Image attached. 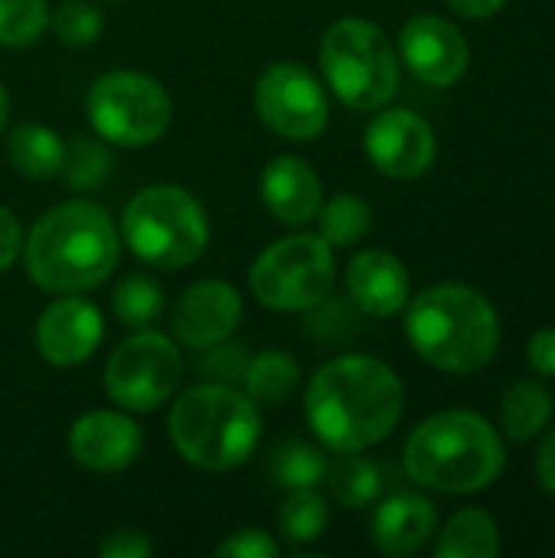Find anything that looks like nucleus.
<instances>
[{
  "instance_id": "f257e3e1",
  "label": "nucleus",
  "mask_w": 555,
  "mask_h": 558,
  "mask_svg": "<svg viewBox=\"0 0 555 558\" xmlns=\"http://www.w3.org/2000/svg\"><path fill=\"white\" fill-rule=\"evenodd\" d=\"M406 409L399 376L376 356L347 353L324 363L304 392L307 425L337 454L366 451L386 441Z\"/></svg>"
},
{
  "instance_id": "f03ea898",
  "label": "nucleus",
  "mask_w": 555,
  "mask_h": 558,
  "mask_svg": "<svg viewBox=\"0 0 555 558\" xmlns=\"http://www.w3.org/2000/svg\"><path fill=\"white\" fill-rule=\"evenodd\" d=\"M121 239L108 213L88 199H65L36 219L23 242V265L33 284L52 294H82L108 281Z\"/></svg>"
},
{
  "instance_id": "7ed1b4c3",
  "label": "nucleus",
  "mask_w": 555,
  "mask_h": 558,
  "mask_svg": "<svg viewBox=\"0 0 555 558\" xmlns=\"http://www.w3.org/2000/svg\"><path fill=\"white\" fill-rule=\"evenodd\" d=\"M406 337L429 366L451 376H471L497 356L500 320L478 288L445 281L412 298Z\"/></svg>"
},
{
  "instance_id": "20e7f679",
  "label": "nucleus",
  "mask_w": 555,
  "mask_h": 558,
  "mask_svg": "<svg viewBox=\"0 0 555 558\" xmlns=\"http://www.w3.org/2000/svg\"><path fill=\"white\" fill-rule=\"evenodd\" d=\"M402 464L406 474L429 490L478 494L500 477L507 451L484 415L448 409L415 425L402 448Z\"/></svg>"
},
{
  "instance_id": "39448f33",
  "label": "nucleus",
  "mask_w": 555,
  "mask_h": 558,
  "mask_svg": "<svg viewBox=\"0 0 555 558\" xmlns=\"http://www.w3.org/2000/svg\"><path fill=\"white\" fill-rule=\"evenodd\" d=\"M167 428L177 454L200 471H232L245 464L262 441L258 405L226 383L186 389L173 402Z\"/></svg>"
},
{
  "instance_id": "423d86ee",
  "label": "nucleus",
  "mask_w": 555,
  "mask_h": 558,
  "mask_svg": "<svg viewBox=\"0 0 555 558\" xmlns=\"http://www.w3.org/2000/svg\"><path fill=\"white\" fill-rule=\"evenodd\" d=\"M124 245L150 268L177 271L193 265L209 245V222L193 193L183 186L157 183L124 206Z\"/></svg>"
},
{
  "instance_id": "0eeeda50",
  "label": "nucleus",
  "mask_w": 555,
  "mask_h": 558,
  "mask_svg": "<svg viewBox=\"0 0 555 558\" xmlns=\"http://www.w3.org/2000/svg\"><path fill=\"white\" fill-rule=\"evenodd\" d=\"M321 72L353 111H379L399 92V52L370 20L343 16L321 39Z\"/></svg>"
},
{
  "instance_id": "6e6552de",
  "label": "nucleus",
  "mask_w": 555,
  "mask_h": 558,
  "mask_svg": "<svg viewBox=\"0 0 555 558\" xmlns=\"http://www.w3.org/2000/svg\"><path fill=\"white\" fill-rule=\"evenodd\" d=\"M334 278H337L334 245L321 235L298 232L278 239L255 258L249 271V288L262 307L281 314H301L321 307L330 298Z\"/></svg>"
},
{
  "instance_id": "1a4fd4ad",
  "label": "nucleus",
  "mask_w": 555,
  "mask_h": 558,
  "mask_svg": "<svg viewBox=\"0 0 555 558\" xmlns=\"http://www.w3.org/2000/svg\"><path fill=\"white\" fill-rule=\"evenodd\" d=\"M85 111L101 141L114 147H147L170 128L173 105L157 78L134 69H114L92 82Z\"/></svg>"
},
{
  "instance_id": "9d476101",
  "label": "nucleus",
  "mask_w": 555,
  "mask_h": 558,
  "mask_svg": "<svg viewBox=\"0 0 555 558\" xmlns=\"http://www.w3.org/2000/svg\"><path fill=\"white\" fill-rule=\"evenodd\" d=\"M183 379L180 347L157 330H134L105 363V392L128 412H154Z\"/></svg>"
},
{
  "instance_id": "9b49d317",
  "label": "nucleus",
  "mask_w": 555,
  "mask_h": 558,
  "mask_svg": "<svg viewBox=\"0 0 555 558\" xmlns=\"http://www.w3.org/2000/svg\"><path fill=\"white\" fill-rule=\"evenodd\" d=\"M255 111L265 128L288 141H314L330 121L327 92L301 62H275L255 82Z\"/></svg>"
},
{
  "instance_id": "f8f14e48",
  "label": "nucleus",
  "mask_w": 555,
  "mask_h": 558,
  "mask_svg": "<svg viewBox=\"0 0 555 558\" xmlns=\"http://www.w3.org/2000/svg\"><path fill=\"white\" fill-rule=\"evenodd\" d=\"M370 163L393 180H419L432 170L438 141L432 124L409 108H379L363 134Z\"/></svg>"
},
{
  "instance_id": "ddd939ff",
  "label": "nucleus",
  "mask_w": 555,
  "mask_h": 558,
  "mask_svg": "<svg viewBox=\"0 0 555 558\" xmlns=\"http://www.w3.org/2000/svg\"><path fill=\"white\" fill-rule=\"evenodd\" d=\"M399 62L432 88H451L461 82L471 62L461 29L435 13H419L399 29Z\"/></svg>"
},
{
  "instance_id": "4468645a",
  "label": "nucleus",
  "mask_w": 555,
  "mask_h": 558,
  "mask_svg": "<svg viewBox=\"0 0 555 558\" xmlns=\"http://www.w3.org/2000/svg\"><path fill=\"white\" fill-rule=\"evenodd\" d=\"M242 320V298L229 281L203 278L190 284L173 311H170V330L173 337L190 350H209L222 343Z\"/></svg>"
},
{
  "instance_id": "2eb2a0df",
  "label": "nucleus",
  "mask_w": 555,
  "mask_h": 558,
  "mask_svg": "<svg viewBox=\"0 0 555 558\" xmlns=\"http://www.w3.org/2000/svg\"><path fill=\"white\" fill-rule=\"evenodd\" d=\"M105 337L101 311L85 298H59L36 320V350L52 366L85 363Z\"/></svg>"
},
{
  "instance_id": "dca6fc26",
  "label": "nucleus",
  "mask_w": 555,
  "mask_h": 558,
  "mask_svg": "<svg viewBox=\"0 0 555 558\" xmlns=\"http://www.w3.org/2000/svg\"><path fill=\"white\" fill-rule=\"evenodd\" d=\"M141 445H144V435L134 425V418L121 412H105V409L75 418L69 432L72 461L95 474H114V471L131 468L141 454Z\"/></svg>"
},
{
  "instance_id": "f3484780",
  "label": "nucleus",
  "mask_w": 555,
  "mask_h": 558,
  "mask_svg": "<svg viewBox=\"0 0 555 558\" xmlns=\"http://www.w3.org/2000/svg\"><path fill=\"white\" fill-rule=\"evenodd\" d=\"M409 271L383 248H366L347 265V294L366 317H393L409 304Z\"/></svg>"
},
{
  "instance_id": "a211bd4d",
  "label": "nucleus",
  "mask_w": 555,
  "mask_h": 558,
  "mask_svg": "<svg viewBox=\"0 0 555 558\" xmlns=\"http://www.w3.org/2000/svg\"><path fill=\"white\" fill-rule=\"evenodd\" d=\"M258 193L272 219L281 226H304L317 216L324 203V183L317 170L301 157H275L258 180Z\"/></svg>"
},
{
  "instance_id": "6ab92c4d",
  "label": "nucleus",
  "mask_w": 555,
  "mask_h": 558,
  "mask_svg": "<svg viewBox=\"0 0 555 558\" xmlns=\"http://www.w3.org/2000/svg\"><path fill=\"white\" fill-rule=\"evenodd\" d=\"M438 533V510L419 494L386 497L370 523V539L383 556L409 558L422 553Z\"/></svg>"
},
{
  "instance_id": "aec40b11",
  "label": "nucleus",
  "mask_w": 555,
  "mask_h": 558,
  "mask_svg": "<svg viewBox=\"0 0 555 558\" xmlns=\"http://www.w3.org/2000/svg\"><path fill=\"white\" fill-rule=\"evenodd\" d=\"M7 157L20 177L43 183V180H52L62 173L65 144L56 131H49L43 124H20V128H13V134L7 141Z\"/></svg>"
},
{
  "instance_id": "412c9836",
  "label": "nucleus",
  "mask_w": 555,
  "mask_h": 558,
  "mask_svg": "<svg viewBox=\"0 0 555 558\" xmlns=\"http://www.w3.org/2000/svg\"><path fill=\"white\" fill-rule=\"evenodd\" d=\"M438 558H497L500 556V530L487 510L468 507L458 510L435 543Z\"/></svg>"
},
{
  "instance_id": "4be33fe9",
  "label": "nucleus",
  "mask_w": 555,
  "mask_h": 558,
  "mask_svg": "<svg viewBox=\"0 0 555 558\" xmlns=\"http://www.w3.org/2000/svg\"><path fill=\"white\" fill-rule=\"evenodd\" d=\"M553 405V392L540 379H520L500 399V428L514 441H533L550 425Z\"/></svg>"
},
{
  "instance_id": "5701e85b",
  "label": "nucleus",
  "mask_w": 555,
  "mask_h": 558,
  "mask_svg": "<svg viewBox=\"0 0 555 558\" xmlns=\"http://www.w3.org/2000/svg\"><path fill=\"white\" fill-rule=\"evenodd\" d=\"M242 379H245V396L255 405L278 409L294 396V389L301 383V366L281 350H265L245 366Z\"/></svg>"
},
{
  "instance_id": "b1692460",
  "label": "nucleus",
  "mask_w": 555,
  "mask_h": 558,
  "mask_svg": "<svg viewBox=\"0 0 555 558\" xmlns=\"http://www.w3.org/2000/svg\"><path fill=\"white\" fill-rule=\"evenodd\" d=\"M334 500L343 510H366L370 504H376L383 477L379 468L366 458H360V451H347L337 461H327V477Z\"/></svg>"
},
{
  "instance_id": "393cba45",
  "label": "nucleus",
  "mask_w": 555,
  "mask_h": 558,
  "mask_svg": "<svg viewBox=\"0 0 555 558\" xmlns=\"http://www.w3.org/2000/svg\"><path fill=\"white\" fill-rule=\"evenodd\" d=\"M314 219L321 226L317 235L327 239L334 248H350L363 242L373 229V209L353 193H337L330 203H321Z\"/></svg>"
},
{
  "instance_id": "a878e982",
  "label": "nucleus",
  "mask_w": 555,
  "mask_h": 558,
  "mask_svg": "<svg viewBox=\"0 0 555 558\" xmlns=\"http://www.w3.org/2000/svg\"><path fill=\"white\" fill-rule=\"evenodd\" d=\"M268 474L278 487L285 490H307L324 484L327 477V458L304 441H285L275 448L272 461H268Z\"/></svg>"
},
{
  "instance_id": "bb28decb",
  "label": "nucleus",
  "mask_w": 555,
  "mask_h": 558,
  "mask_svg": "<svg viewBox=\"0 0 555 558\" xmlns=\"http://www.w3.org/2000/svg\"><path fill=\"white\" fill-rule=\"evenodd\" d=\"M327 523H330V507L317 494V487L288 490V500L281 504V513H278V526L288 543H294V546L314 543L324 536Z\"/></svg>"
},
{
  "instance_id": "cd10ccee",
  "label": "nucleus",
  "mask_w": 555,
  "mask_h": 558,
  "mask_svg": "<svg viewBox=\"0 0 555 558\" xmlns=\"http://www.w3.org/2000/svg\"><path fill=\"white\" fill-rule=\"evenodd\" d=\"M111 311L124 327L144 330L157 324V317L164 314V291L147 275H128L118 281L111 294Z\"/></svg>"
},
{
  "instance_id": "c85d7f7f",
  "label": "nucleus",
  "mask_w": 555,
  "mask_h": 558,
  "mask_svg": "<svg viewBox=\"0 0 555 558\" xmlns=\"http://www.w3.org/2000/svg\"><path fill=\"white\" fill-rule=\"evenodd\" d=\"M49 26L46 0H0V46L23 49L39 43Z\"/></svg>"
},
{
  "instance_id": "c756f323",
  "label": "nucleus",
  "mask_w": 555,
  "mask_h": 558,
  "mask_svg": "<svg viewBox=\"0 0 555 558\" xmlns=\"http://www.w3.org/2000/svg\"><path fill=\"white\" fill-rule=\"evenodd\" d=\"M62 173L72 190H95L111 173V154L98 137H75L65 147Z\"/></svg>"
},
{
  "instance_id": "7c9ffc66",
  "label": "nucleus",
  "mask_w": 555,
  "mask_h": 558,
  "mask_svg": "<svg viewBox=\"0 0 555 558\" xmlns=\"http://www.w3.org/2000/svg\"><path fill=\"white\" fill-rule=\"evenodd\" d=\"M49 23L56 29V39L72 49L92 46L101 36V13L88 0H62Z\"/></svg>"
},
{
  "instance_id": "2f4dec72",
  "label": "nucleus",
  "mask_w": 555,
  "mask_h": 558,
  "mask_svg": "<svg viewBox=\"0 0 555 558\" xmlns=\"http://www.w3.org/2000/svg\"><path fill=\"white\" fill-rule=\"evenodd\" d=\"M278 543L262 530H239L216 546L219 558H278Z\"/></svg>"
},
{
  "instance_id": "473e14b6",
  "label": "nucleus",
  "mask_w": 555,
  "mask_h": 558,
  "mask_svg": "<svg viewBox=\"0 0 555 558\" xmlns=\"http://www.w3.org/2000/svg\"><path fill=\"white\" fill-rule=\"evenodd\" d=\"M213 350V356L203 363V369L206 373H213V383H236V379H242V373H245V353H242V347H222V343H216V347H209Z\"/></svg>"
},
{
  "instance_id": "72a5a7b5",
  "label": "nucleus",
  "mask_w": 555,
  "mask_h": 558,
  "mask_svg": "<svg viewBox=\"0 0 555 558\" xmlns=\"http://www.w3.org/2000/svg\"><path fill=\"white\" fill-rule=\"evenodd\" d=\"M101 558H147L150 556V539L137 530H118L98 543Z\"/></svg>"
},
{
  "instance_id": "f704fd0d",
  "label": "nucleus",
  "mask_w": 555,
  "mask_h": 558,
  "mask_svg": "<svg viewBox=\"0 0 555 558\" xmlns=\"http://www.w3.org/2000/svg\"><path fill=\"white\" fill-rule=\"evenodd\" d=\"M527 363L536 376L555 379V327H543L527 343Z\"/></svg>"
},
{
  "instance_id": "c9c22d12",
  "label": "nucleus",
  "mask_w": 555,
  "mask_h": 558,
  "mask_svg": "<svg viewBox=\"0 0 555 558\" xmlns=\"http://www.w3.org/2000/svg\"><path fill=\"white\" fill-rule=\"evenodd\" d=\"M20 252H23V226L10 209L0 206V275L16 262Z\"/></svg>"
},
{
  "instance_id": "e433bc0d",
  "label": "nucleus",
  "mask_w": 555,
  "mask_h": 558,
  "mask_svg": "<svg viewBox=\"0 0 555 558\" xmlns=\"http://www.w3.org/2000/svg\"><path fill=\"white\" fill-rule=\"evenodd\" d=\"M536 481L543 484V490H550L555 497V428L546 435V441L540 445V454H536Z\"/></svg>"
},
{
  "instance_id": "4c0bfd02",
  "label": "nucleus",
  "mask_w": 555,
  "mask_h": 558,
  "mask_svg": "<svg viewBox=\"0 0 555 558\" xmlns=\"http://www.w3.org/2000/svg\"><path fill=\"white\" fill-rule=\"evenodd\" d=\"M504 3H507V0H448V7H451L455 13L468 16V20H487V16H494V13H500Z\"/></svg>"
},
{
  "instance_id": "58836bf2",
  "label": "nucleus",
  "mask_w": 555,
  "mask_h": 558,
  "mask_svg": "<svg viewBox=\"0 0 555 558\" xmlns=\"http://www.w3.org/2000/svg\"><path fill=\"white\" fill-rule=\"evenodd\" d=\"M7 118H10V98H7V88H3V82H0V131H3Z\"/></svg>"
}]
</instances>
